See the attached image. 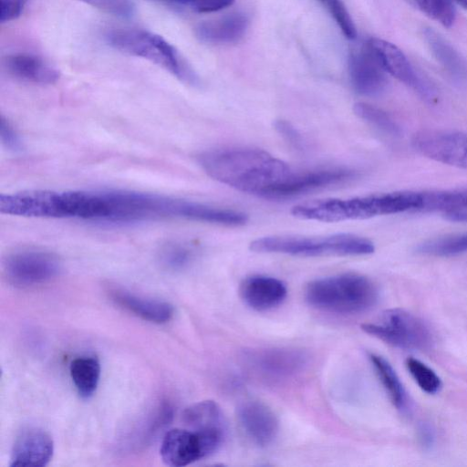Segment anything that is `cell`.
Returning <instances> with one entry per match:
<instances>
[{
  "instance_id": "1",
  "label": "cell",
  "mask_w": 467,
  "mask_h": 467,
  "mask_svg": "<svg viewBox=\"0 0 467 467\" xmlns=\"http://www.w3.org/2000/svg\"><path fill=\"white\" fill-rule=\"evenodd\" d=\"M64 218L113 223H132L179 218L192 221L196 202L132 191H65Z\"/></svg>"
},
{
  "instance_id": "2",
  "label": "cell",
  "mask_w": 467,
  "mask_h": 467,
  "mask_svg": "<svg viewBox=\"0 0 467 467\" xmlns=\"http://www.w3.org/2000/svg\"><path fill=\"white\" fill-rule=\"evenodd\" d=\"M198 162L213 180L267 199L294 171L284 161L254 148L206 150L198 156Z\"/></svg>"
},
{
  "instance_id": "3",
  "label": "cell",
  "mask_w": 467,
  "mask_h": 467,
  "mask_svg": "<svg viewBox=\"0 0 467 467\" xmlns=\"http://www.w3.org/2000/svg\"><path fill=\"white\" fill-rule=\"evenodd\" d=\"M421 202L422 192L399 191L348 199L317 200L295 205L291 213L302 220L337 223L404 212L418 213Z\"/></svg>"
},
{
  "instance_id": "4",
  "label": "cell",
  "mask_w": 467,
  "mask_h": 467,
  "mask_svg": "<svg viewBox=\"0 0 467 467\" xmlns=\"http://www.w3.org/2000/svg\"><path fill=\"white\" fill-rule=\"evenodd\" d=\"M379 296L375 284L358 274H341L309 282L306 301L319 310L353 315L372 307Z\"/></svg>"
},
{
  "instance_id": "5",
  "label": "cell",
  "mask_w": 467,
  "mask_h": 467,
  "mask_svg": "<svg viewBox=\"0 0 467 467\" xmlns=\"http://www.w3.org/2000/svg\"><path fill=\"white\" fill-rule=\"evenodd\" d=\"M255 253H275L295 256H347L372 254L373 243L352 234H336L323 237L265 236L250 243Z\"/></svg>"
},
{
  "instance_id": "6",
  "label": "cell",
  "mask_w": 467,
  "mask_h": 467,
  "mask_svg": "<svg viewBox=\"0 0 467 467\" xmlns=\"http://www.w3.org/2000/svg\"><path fill=\"white\" fill-rule=\"evenodd\" d=\"M106 39L113 48L146 59L187 84L199 83L198 77L175 47L160 35L144 29H120L108 33Z\"/></svg>"
},
{
  "instance_id": "7",
  "label": "cell",
  "mask_w": 467,
  "mask_h": 467,
  "mask_svg": "<svg viewBox=\"0 0 467 467\" xmlns=\"http://www.w3.org/2000/svg\"><path fill=\"white\" fill-rule=\"evenodd\" d=\"M361 328L367 334L403 349L424 350L433 343L427 324L400 308L385 311L379 322L364 324Z\"/></svg>"
},
{
  "instance_id": "8",
  "label": "cell",
  "mask_w": 467,
  "mask_h": 467,
  "mask_svg": "<svg viewBox=\"0 0 467 467\" xmlns=\"http://www.w3.org/2000/svg\"><path fill=\"white\" fill-rule=\"evenodd\" d=\"M244 366L254 375L270 381H284L300 375L308 366L309 356L294 348H264L245 350Z\"/></svg>"
},
{
  "instance_id": "9",
  "label": "cell",
  "mask_w": 467,
  "mask_h": 467,
  "mask_svg": "<svg viewBox=\"0 0 467 467\" xmlns=\"http://www.w3.org/2000/svg\"><path fill=\"white\" fill-rule=\"evenodd\" d=\"M61 264L52 253L26 249L9 254L4 263V272L8 281L18 286H33L56 278Z\"/></svg>"
},
{
  "instance_id": "10",
  "label": "cell",
  "mask_w": 467,
  "mask_h": 467,
  "mask_svg": "<svg viewBox=\"0 0 467 467\" xmlns=\"http://www.w3.org/2000/svg\"><path fill=\"white\" fill-rule=\"evenodd\" d=\"M367 47L385 72L410 87L425 101L431 104L437 101L438 94L434 87L415 71L398 47L384 39L372 37L368 39Z\"/></svg>"
},
{
  "instance_id": "11",
  "label": "cell",
  "mask_w": 467,
  "mask_h": 467,
  "mask_svg": "<svg viewBox=\"0 0 467 467\" xmlns=\"http://www.w3.org/2000/svg\"><path fill=\"white\" fill-rule=\"evenodd\" d=\"M421 155L451 166L467 169V133L447 130H422L411 140Z\"/></svg>"
},
{
  "instance_id": "12",
  "label": "cell",
  "mask_w": 467,
  "mask_h": 467,
  "mask_svg": "<svg viewBox=\"0 0 467 467\" xmlns=\"http://www.w3.org/2000/svg\"><path fill=\"white\" fill-rule=\"evenodd\" d=\"M355 177V172L343 168L294 171L290 177L270 195L269 199H286L318 189L344 182Z\"/></svg>"
},
{
  "instance_id": "13",
  "label": "cell",
  "mask_w": 467,
  "mask_h": 467,
  "mask_svg": "<svg viewBox=\"0 0 467 467\" xmlns=\"http://www.w3.org/2000/svg\"><path fill=\"white\" fill-rule=\"evenodd\" d=\"M237 420L245 436L255 445L271 444L278 433V420L265 404L249 400L237 408Z\"/></svg>"
},
{
  "instance_id": "14",
  "label": "cell",
  "mask_w": 467,
  "mask_h": 467,
  "mask_svg": "<svg viewBox=\"0 0 467 467\" xmlns=\"http://www.w3.org/2000/svg\"><path fill=\"white\" fill-rule=\"evenodd\" d=\"M54 452L51 436L38 428H27L16 437L10 456V466L43 467Z\"/></svg>"
},
{
  "instance_id": "15",
  "label": "cell",
  "mask_w": 467,
  "mask_h": 467,
  "mask_svg": "<svg viewBox=\"0 0 467 467\" xmlns=\"http://www.w3.org/2000/svg\"><path fill=\"white\" fill-rule=\"evenodd\" d=\"M160 452L163 462L172 467L186 466L206 457L199 435L189 429L180 428L164 434Z\"/></svg>"
},
{
  "instance_id": "16",
  "label": "cell",
  "mask_w": 467,
  "mask_h": 467,
  "mask_svg": "<svg viewBox=\"0 0 467 467\" xmlns=\"http://www.w3.org/2000/svg\"><path fill=\"white\" fill-rule=\"evenodd\" d=\"M348 73L353 88L360 95L378 96L387 88L385 71L368 47L349 56Z\"/></svg>"
},
{
  "instance_id": "17",
  "label": "cell",
  "mask_w": 467,
  "mask_h": 467,
  "mask_svg": "<svg viewBox=\"0 0 467 467\" xmlns=\"http://www.w3.org/2000/svg\"><path fill=\"white\" fill-rule=\"evenodd\" d=\"M244 303L256 311H267L280 306L287 296L285 284L272 276L252 275L240 285Z\"/></svg>"
},
{
  "instance_id": "18",
  "label": "cell",
  "mask_w": 467,
  "mask_h": 467,
  "mask_svg": "<svg viewBox=\"0 0 467 467\" xmlns=\"http://www.w3.org/2000/svg\"><path fill=\"white\" fill-rule=\"evenodd\" d=\"M4 66L13 77L34 84H53L60 76L59 71L46 60L27 53L6 56Z\"/></svg>"
},
{
  "instance_id": "19",
  "label": "cell",
  "mask_w": 467,
  "mask_h": 467,
  "mask_svg": "<svg viewBox=\"0 0 467 467\" xmlns=\"http://www.w3.org/2000/svg\"><path fill=\"white\" fill-rule=\"evenodd\" d=\"M110 297L122 308L151 323H166L174 314L173 306L169 302L143 297L125 289H112Z\"/></svg>"
},
{
  "instance_id": "20",
  "label": "cell",
  "mask_w": 467,
  "mask_h": 467,
  "mask_svg": "<svg viewBox=\"0 0 467 467\" xmlns=\"http://www.w3.org/2000/svg\"><path fill=\"white\" fill-rule=\"evenodd\" d=\"M182 420L187 429L197 433L225 438V420L220 406L213 400L189 406L183 411Z\"/></svg>"
},
{
  "instance_id": "21",
  "label": "cell",
  "mask_w": 467,
  "mask_h": 467,
  "mask_svg": "<svg viewBox=\"0 0 467 467\" xmlns=\"http://www.w3.org/2000/svg\"><path fill=\"white\" fill-rule=\"evenodd\" d=\"M247 27V16L241 13H234L219 19L200 23L195 28V35L204 43L230 44L241 39Z\"/></svg>"
},
{
  "instance_id": "22",
  "label": "cell",
  "mask_w": 467,
  "mask_h": 467,
  "mask_svg": "<svg viewBox=\"0 0 467 467\" xmlns=\"http://www.w3.org/2000/svg\"><path fill=\"white\" fill-rule=\"evenodd\" d=\"M424 38L439 63L454 78H467V63L456 49L431 28L424 30Z\"/></svg>"
},
{
  "instance_id": "23",
  "label": "cell",
  "mask_w": 467,
  "mask_h": 467,
  "mask_svg": "<svg viewBox=\"0 0 467 467\" xmlns=\"http://www.w3.org/2000/svg\"><path fill=\"white\" fill-rule=\"evenodd\" d=\"M69 373L78 394L89 398L99 382L100 364L94 357H78L71 361Z\"/></svg>"
},
{
  "instance_id": "24",
  "label": "cell",
  "mask_w": 467,
  "mask_h": 467,
  "mask_svg": "<svg viewBox=\"0 0 467 467\" xmlns=\"http://www.w3.org/2000/svg\"><path fill=\"white\" fill-rule=\"evenodd\" d=\"M368 358L393 405L400 411L405 410L408 404L406 391L392 366L374 353H369Z\"/></svg>"
},
{
  "instance_id": "25",
  "label": "cell",
  "mask_w": 467,
  "mask_h": 467,
  "mask_svg": "<svg viewBox=\"0 0 467 467\" xmlns=\"http://www.w3.org/2000/svg\"><path fill=\"white\" fill-rule=\"evenodd\" d=\"M467 207V188L422 192L420 213H444Z\"/></svg>"
},
{
  "instance_id": "26",
  "label": "cell",
  "mask_w": 467,
  "mask_h": 467,
  "mask_svg": "<svg viewBox=\"0 0 467 467\" xmlns=\"http://www.w3.org/2000/svg\"><path fill=\"white\" fill-rule=\"evenodd\" d=\"M353 111L359 119L389 136L399 137L401 133L398 123L381 109L358 102L353 105Z\"/></svg>"
},
{
  "instance_id": "27",
  "label": "cell",
  "mask_w": 467,
  "mask_h": 467,
  "mask_svg": "<svg viewBox=\"0 0 467 467\" xmlns=\"http://www.w3.org/2000/svg\"><path fill=\"white\" fill-rule=\"evenodd\" d=\"M418 251L435 256H451L467 252V233L431 240L420 244Z\"/></svg>"
},
{
  "instance_id": "28",
  "label": "cell",
  "mask_w": 467,
  "mask_h": 467,
  "mask_svg": "<svg viewBox=\"0 0 467 467\" xmlns=\"http://www.w3.org/2000/svg\"><path fill=\"white\" fill-rule=\"evenodd\" d=\"M406 367L419 387L428 394H435L441 388L440 377L430 367L416 359L409 358Z\"/></svg>"
},
{
  "instance_id": "29",
  "label": "cell",
  "mask_w": 467,
  "mask_h": 467,
  "mask_svg": "<svg viewBox=\"0 0 467 467\" xmlns=\"http://www.w3.org/2000/svg\"><path fill=\"white\" fill-rule=\"evenodd\" d=\"M427 16L446 27H451L456 18L451 0H413Z\"/></svg>"
},
{
  "instance_id": "30",
  "label": "cell",
  "mask_w": 467,
  "mask_h": 467,
  "mask_svg": "<svg viewBox=\"0 0 467 467\" xmlns=\"http://www.w3.org/2000/svg\"><path fill=\"white\" fill-rule=\"evenodd\" d=\"M192 257V249L180 243L168 244L161 251L162 265L171 270H181L186 267L191 263Z\"/></svg>"
},
{
  "instance_id": "31",
  "label": "cell",
  "mask_w": 467,
  "mask_h": 467,
  "mask_svg": "<svg viewBox=\"0 0 467 467\" xmlns=\"http://www.w3.org/2000/svg\"><path fill=\"white\" fill-rule=\"evenodd\" d=\"M339 26L343 35L350 40L357 37V28L342 0H319Z\"/></svg>"
},
{
  "instance_id": "32",
  "label": "cell",
  "mask_w": 467,
  "mask_h": 467,
  "mask_svg": "<svg viewBox=\"0 0 467 467\" xmlns=\"http://www.w3.org/2000/svg\"><path fill=\"white\" fill-rule=\"evenodd\" d=\"M106 14L121 17H131L136 10L132 0H77Z\"/></svg>"
},
{
  "instance_id": "33",
  "label": "cell",
  "mask_w": 467,
  "mask_h": 467,
  "mask_svg": "<svg viewBox=\"0 0 467 467\" xmlns=\"http://www.w3.org/2000/svg\"><path fill=\"white\" fill-rule=\"evenodd\" d=\"M27 1L28 0H1V23H7L19 17Z\"/></svg>"
},
{
  "instance_id": "34",
  "label": "cell",
  "mask_w": 467,
  "mask_h": 467,
  "mask_svg": "<svg viewBox=\"0 0 467 467\" xmlns=\"http://www.w3.org/2000/svg\"><path fill=\"white\" fill-rule=\"evenodd\" d=\"M234 0H189L187 6L197 13H212L226 8Z\"/></svg>"
},
{
  "instance_id": "35",
  "label": "cell",
  "mask_w": 467,
  "mask_h": 467,
  "mask_svg": "<svg viewBox=\"0 0 467 467\" xmlns=\"http://www.w3.org/2000/svg\"><path fill=\"white\" fill-rule=\"evenodd\" d=\"M0 136L5 146L13 150L21 149V142L18 134L10 122L3 116L1 117Z\"/></svg>"
},
{
  "instance_id": "36",
  "label": "cell",
  "mask_w": 467,
  "mask_h": 467,
  "mask_svg": "<svg viewBox=\"0 0 467 467\" xmlns=\"http://www.w3.org/2000/svg\"><path fill=\"white\" fill-rule=\"evenodd\" d=\"M277 131L290 143L298 147L301 144V136L298 131L287 121L278 120L275 122Z\"/></svg>"
},
{
  "instance_id": "37",
  "label": "cell",
  "mask_w": 467,
  "mask_h": 467,
  "mask_svg": "<svg viewBox=\"0 0 467 467\" xmlns=\"http://www.w3.org/2000/svg\"><path fill=\"white\" fill-rule=\"evenodd\" d=\"M419 438L424 448H431L434 441V433L429 425H422L419 430Z\"/></svg>"
},
{
  "instance_id": "38",
  "label": "cell",
  "mask_w": 467,
  "mask_h": 467,
  "mask_svg": "<svg viewBox=\"0 0 467 467\" xmlns=\"http://www.w3.org/2000/svg\"><path fill=\"white\" fill-rule=\"evenodd\" d=\"M445 218L451 222L467 223V207L444 213Z\"/></svg>"
},
{
  "instance_id": "39",
  "label": "cell",
  "mask_w": 467,
  "mask_h": 467,
  "mask_svg": "<svg viewBox=\"0 0 467 467\" xmlns=\"http://www.w3.org/2000/svg\"><path fill=\"white\" fill-rule=\"evenodd\" d=\"M455 3H457L459 5H461L462 8L467 10V0H453Z\"/></svg>"
}]
</instances>
